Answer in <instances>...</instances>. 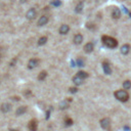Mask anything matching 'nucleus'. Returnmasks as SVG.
Returning <instances> with one entry per match:
<instances>
[{
	"instance_id": "f257e3e1",
	"label": "nucleus",
	"mask_w": 131,
	"mask_h": 131,
	"mask_svg": "<svg viewBox=\"0 0 131 131\" xmlns=\"http://www.w3.org/2000/svg\"><path fill=\"white\" fill-rule=\"evenodd\" d=\"M101 41L108 48H116L117 46H118V41H117L115 38H113V37L103 35L101 37Z\"/></svg>"
},
{
	"instance_id": "1a4fd4ad",
	"label": "nucleus",
	"mask_w": 131,
	"mask_h": 131,
	"mask_svg": "<svg viewBox=\"0 0 131 131\" xmlns=\"http://www.w3.org/2000/svg\"><path fill=\"white\" fill-rule=\"evenodd\" d=\"M112 18L115 19H118L121 18V10H120V8L115 7L113 9V11H112Z\"/></svg>"
},
{
	"instance_id": "5701e85b",
	"label": "nucleus",
	"mask_w": 131,
	"mask_h": 131,
	"mask_svg": "<svg viewBox=\"0 0 131 131\" xmlns=\"http://www.w3.org/2000/svg\"><path fill=\"white\" fill-rule=\"evenodd\" d=\"M69 107V105H68V102H66V101H63L60 103V106H59V109L60 110H65V109H67Z\"/></svg>"
},
{
	"instance_id": "6ab92c4d",
	"label": "nucleus",
	"mask_w": 131,
	"mask_h": 131,
	"mask_svg": "<svg viewBox=\"0 0 131 131\" xmlns=\"http://www.w3.org/2000/svg\"><path fill=\"white\" fill-rule=\"evenodd\" d=\"M77 75L79 76L80 78L83 79V80H84V79H86V78H88V76H89V75H88V73H87V72H84V71H79V72L77 73Z\"/></svg>"
},
{
	"instance_id": "423d86ee",
	"label": "nucleus",
	"mask_w": 131,
	"mask_h": 131,
	"mask_svg": "<svg viewBox=\"0 0 131 131\" xmlns=\"http://www.w3.org/2000/svg\"><path fill=\"white\" fill-rule=\"evenodd\" d=\"M69 31H70V27H69L68 25H66V24L61 25V26L59 27V30H58V32H59L60 35H66V34L69 33Z\"/></svg>"
},
{
	"instance_id": "dca6fc26",
	"label": "nucleus",
	"mask_w": 131,
	"mask_h": 131,
	"mask_svg": "<svg viewBox=\"0 0 131 131\" xmlns=\"http://www.w3.org/2000/svg\"><path fill=\"white\" fill-rule=\"evenodd\" d=\"M26 111H27V107H25V106L19 107V108L17 109V111H16V115H17V116H20V115L25 114Z\"/></svg>"
},
{
	"instance_id": "f03ea898",
	"label": "nucleus",
	"mask_w": 131,
	"mask_h": 131,
	"mask_svg": "<svg viewBox=\"0 0 131 131\" xmlns=\"http://www.w3.org/2000/svg\"><path fill=\"white\" fill-rule=\"evenodd\" d=\"M114 95L117 99L122 101V102H126L129 99V94L126 91V89H124V90H122V89L121 90H117V91H115Z\"/></svg>"
},
{
	"instance_id": "f8f14e48",
	"label": "nucleus",
	"mask_w": 131,
	"mask_h": 131,
	"mask_svg": "<svg viewBox=\"0 0 131 131\" xmlns=\"http://www.w3.org/2000/svg\"><path fill=\"white\" fill-rule=\"evenodd\" d=\"M93 49H94V46H93V43H91V42H88V43H86V44L84 45V51H85L86 53L92 52Z\"/></svg>"
},
{
	"instance_id": "b1692460",
	"label": "nucleus",
	"mask_w": 131,
	"mask_h": 131,
	"mask_svg": "<svg viewBox=\"0 0 131 131\" xmlns=\"http://www.w3.org/2000/svg\"><path fill=\"white\" fill-rule=\"evenodd\" d=\"M65 124H66V126H71L72 124H73V120H72V119H70V118H68V119H66Z\"/></svg>"
},
{
	"instance_id": "cd10ccee",
	"label": "nucleus",
	"mask_w": 131,
	"mask_h": 131,
	"mask_svg": "<svg viewBox=\"0 0 131 131\" xmlns=\"http://www.w3.org/2000/svg\"><path fill=\"white\" fill-rule=\"evenodd\" d=\"M129 15H130V18H131V12H130V13H129Z\"/></svg>"
},
{
	"instance_id": "393cba45",
	"label": "nucleus",
	"mask_w": 131,
	"mask_h": 131,
	"mask_svg": "<svg viewBox=\"0 0 131 131\" xmlns=\"http://www.w3.org/2000/svg\"><path fill=\"white\" fill-rule=\"evenodd\" d=\"M77 91H78V89L76 88V87H71V88H70V92H71V93H76Z\"/></svg>"
},
{
	"instance_id": "2eb2a0df",
	"label": "nucleus",
	"mask_w": 131,
	"mask_h": 131,
	"mask_svg": "<svg viewBox=\"0 0 131 131\" xmlns=\"http://www.w3.org/2000/svg\"><path fill=\"white\" fill-rule=\"evenodd\" d=\"M73 83H74L76 86H79V85H81L82 83H83V79L80 78L78 75H76L75 77H73Z\"/></svg>"
},
{
	"instance_id": "a878e982",
	"label": "nucleus",
	"mask_w": 131,
	"mask_h": 131,
	"mask_svg": "<svg viewBox=\"0 0 131 131\" xmlns=\"http://www.w3.org/2000/svg\"><path fill=\"white\" fill-rule=\"evenodd\" d=\"M78 66L79 67H83V61H82L81 59H78Z\"/></svg>"
},
{
	"instance_id": "ddd939ff",
	"label": "nucleus",
	"mask_w": 131,
	"mask_h": 131,
	"mask_svg": "<svg viewBox=\"0 0 131 131\" xmlns=\"http://www.w3.org/2000/svg\"><path fill=\"white\" fill-rule=\"evenodd\" d=\"M73 41H74V44L79 45V44H81L82 42H83V36H82L81 34H77V35H75Z\"/></svg>"
},
{
	"instance_id": "aec40b11",
	"label": "nucleus",
	"mask_w": 131,
	"mask_h": 131,
	"mask_svg": "<svg viewBox=\"0 0 131 131\" xmlns=\"http://www.w3.org/2000/svg\"><path fill=\"white\" fill-rule=\"evenodd\" d=\"M123 87H124V89H126V90L130 89L131 88V81H129V80L124 81L123 82Z\"/></svg>"
},
{
	"instance_id": "f3484780",
	"label": "nucleus",
	"mask_w": 131,
	"mask_h": 131,
	"mask_svg": "<svg viewBox=\"0 0 131 131\" xmlns=\"http://www.w3.org/2000/svg\"><path fill=\"white\" fill-rule=\"evenodd\" d=\"M83 7H84V4H83V2H79L77 5H76L75 11L77 12V13H80V12H82V10H83Z\"/></svg>"
},
{
	"instance_id": "9d476101",
	"label": "nucleus",
	"mask_w": 131,
	"mask_h": 131,
	"mask_svg": "<svg viewBox=\"0 0 131 131\" xmlns=\"http://www.w3.org/2000/svg\"><path fill=\"white\" fill-rule=\"evenodd\" d=\"M37 126H38V123H37V121H36L35 119H34V120H31V121L29 122V125H28L30 131H37Z\"/></svg>"
},
{
	"instance_id": "9b49d317",
	"label": "nucleus",
	"mask_w": 131,
	"mask_h": 131,
	"mask_svg": "<svg viewBox=\"0 0 131 131\" xmlns=\"http://www.w3.org/2000/svg\"><path fill=\"white\" fill-rule=\"evenodd\" d=\"M102 69H103V72L107 75H111L112 74V70H111V66H110L107 61L102 63Z\"/></svg>"
},
{
	"instance_id": "20e7f679",
	"label": "nucleus",
	"mask_w": 131,
	"mask_h": 131,
	"mask_svg": "<svg viewBox=\"0 0 131 131\" xmlns=\"http://www.w3.org/2000/svg\"><path fill=\"white\" fill-rule=\"evenodd\" d=\"M100 126L101 128L106 129V130H109L110 127H111V120L109 118H103L100 120Z\"/></svg>"
},
{
	"instance_id": "c85d7f7f",
	"label": "nucleus",
	"mask_w": 131,
	"mask_h": 131,
	"mask_svg": "<svg viewBox=\"0 0 131 131\" xmlns=\"http://www.w3.org/2000/svg\"><path fill=\"white\" fill-rule=\"evenodd\" d=\"M0 58H1V56H0Z\"/></svg>"
},
{
	"instance_id": "39448f33",
	"label": "nucleus",
	"mask_w": 131,
	"mask_h": 131,
	"mask_svg": "<svg viewBox=\"0 0 131 131\" xmlns=\"http://www.w3.org/2000/svg\"><path fill=\"white\" fill-rule=\"evenodd\" d=\"M39 59L38 58H31L30 60H29V63H28V68L29 69H35L38 65H39Z\"/></svg>"
},
{
	"instance_id": "4be33fe9",
	"label": "nucleus",
	"mask_w": 131,
	"mask_h": 131,
	"mask_svg": "<svg viewBox=\"0 0 131 131\" xmlns=\"http://www.w3.org/2000/svg\"><path fill=\"white\" fill-rule=\"evenodd\" d=\"M51 4L53 6H56V7H57V6H60L61 5V1H60V0H52Z\"/></svg>"
},
{
	"instance_id": "6e6552de",
	"label": "nucleus",
	"mask_w": 131,
	"mask_h": 131,
	"mask_svg": "<svg viewBox=\"0 0 131 131\" xmlns=\"http://www.w3.org/2000/svg\"><path fill=\"white\" fill-rule=\"evenodd\" d=\"M0 110H1L2 113H8L11 110V105H9L7 102H4L1 105V107H0Z\"/></svg>"
},
{
	"instance_id": "a211bd4d",
	"label": "nucleus",
	"mask_w": 131,
	"mask_h": 131,
	"mask_svg": "<svg viewBox=\"0 0 131 131\" xmlns=\"http://www.w3.org/2000/svg\"><path fill=\"white\" fill-rule=\"evenodd\" d=\"M46 77H47V72L46 71H42V72H40V74L38 76V80L39 81H43V80H45Z\"/></svg>"
},
{
	"instance_id": "4468645a",
	"label": "nucleus",
	"mask_w": 131,
	"mask_h": 131,
	"mask_svg": "<svg viewBox=\"0 0 131 131\" xmlns=\"http://www.w3.org/2000/svg\"><path fill=\"white\" fill-rule=\"evenodd\" d=\"M120 50H121V53H122V54L126 56V54H128L129 51H130V45H129V44H124V45L121 47Z\"/></svg>"
},
{
	"instance_id": "412c9836",
	"label": "nucleus",
	"mask_w": 131,
	"mask_h": 131,
	"mask_svg": "<svg viewBox=\"0 0 131 131\" xmlns=\"http://www.w3.org/2000/svg\"><path fill=\"white\" fill-rule=\"evenodd\" d=\"M47 42V37L46 36H43V37H41L39 40H38V45H44L45 43Z\"/></svg>"
},
{
	"instance_id": "bb28decb",
	"label": "nucleus",
	"mask_w": 131,
	"mask_h": 131,
	"mask_svg": "<svg viewBox=\"0 0 131 131\" xmlns=\"http://www.w3.org/2000/svg\"><path fill=\"white\" fill-rule=\"evenodd\" d=\"M10 131H18V130H10Z\"/></svg>"
},
{
	"instance_id": "7ed1b4c3",
	"label": "nucleus",
	"mask_w": 131,
	"mask_h": 131,
	"mask_svg": "<svg viewBox=\"0 0 131 131\" xmlns=\"http://www.w3.org/2000/svg\"><path fill=\"white\" fill-rule=\"evenodd\" d=\"M36 16H37V11H36L35 8H30L26 13V18H27V19H29V20L34 19L36 18Z\"/></svg>"
},
{
	"instance_id": "0eeeda50",
	"label": "nucleus",
	"mask_w": 131,
	"mask_h": 131,
	"mask_svg": "<svg viewBox=\"0 0 131 131\" xmlns=\"http://www.w3.org/2000/svg\"><path fill=\"white\" fill-rule=\"evenodd\" d=\"M48 17L47 16H42L39 19H38V23H37V25L39 26V27H42V26H45L47 23H48Z\"/></svg>"
}]
</instances>
